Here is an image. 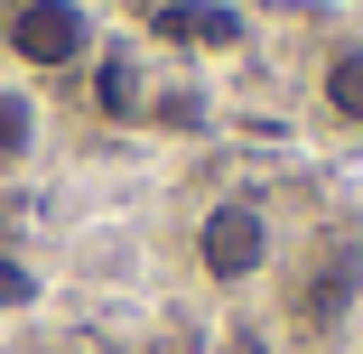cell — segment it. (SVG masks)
Here are the masks:
<instances>
[{
    "label": "cell",
    "instance_id": "obj_1",
    "mask_svg": "<svg viewBox=\"0 0 363 354\" xmlns=\"http://www.w3.org/2000/svg\"><path fill=\"white\" fill-rule=\"evenodd\" d=\"M186 261L205 289H252V280L279 261V224H270V205L261 196H214L196 233H186Z\"/></svg>",
    "mask_w": 363,
    "mask_h": 354
},
{
    "label": "cell",
    "instance_id": "obj_4",
    "mask_svg": "<svg viewBox=\"0 0 363 354\" xmlns=\"http://www.w3.org/2000/svg\"><path fill=\"white\" fill-rule=\"evenodd\" d=\"M94 112L103 121H150V65H140L130 47H94Z\"/></svg>",
    "mask_w": 363,
    "mask_h": 354
},
{
    "label": "cell",
    "instance_id": "obj_7",
    "mask_svg": "<svg viewBox=\"0 0 363 354\" xmlns=\"http://www.w3.org/2000/svg\"><path fill=\"white\" fill-rule=\"evenodd\" d=\"M38 150H47V103L28 84H0V177L38 168Z\"/></svg>",
    "mask_w": 363,
    "mask_h": 354
},
{
    "label": "cell",
    "instance_id": "obj_9",
    "mask_svg": "<svg viewBox=\"0 0 363 354\" xmlns=\"http://www.w3.org/2000/svg\"><path fill=\"white\" fill-rule=\"evenodd\" d=\"M94 354H140V345H94Z\"/></svg>",
    "mask_w": 363,
    "mask_h": 354
},
{
    "label": "cell",
    "instance_id": "obj_3",
    "mask_svg": "<svg viewBox=\"0 0 363 354\" xmlns=\"http://www.w3.org/2000/svg\"><path fill=\"white\" fill-rule=\"evenodd\" d=\"M363 308V233H317L308 261L289 270V326L298 336H345Z\"/></svg>",
    "mask_w": 363,
    "mask_h": 354
},
{
    "label": "cell",
    "instance_id": "obj_8",
    "mask_svg": "<svg viewBox=\"0 0 363 354\" xmlns=\"http://www.w3.org/2000/svg\"><path fill=\"white\" fill-rule=\"evenodd\" d=\"M224 354H261V336H252V326H233V336H224Z\"/></svg>",
    "mask_w": 363,
    "mask_h": 354
},
{
    "label": "cell",
    "instance_id": "obj_6",
    "mask_svg": "<svg viewBox=\"0 0 363 354\" xmlns=\"http://www.w3.org/2000/svg\"><path fill=\"white\" fill-rule=\"evenodd\" d=\"M317 112L335 131H363V38H335L317 56Z\"/></svg>",
    "mask_w": 363,
    "mask_h": 354
},
{
    "label": "cell",
    "instance_id": "obj_2",
    "mask_svg": "<svg viewBox=\"0 0 363 354\" xmlns=\"http://www.w3.org/2000/svg\"><path fill=\"white\" fill-rule=\"evenodd\" d=\"M103 47L84 0H0V56L28 75H84Z\"/></svg>",
    "mask_w": 363,
    "mask_h": 354
},
{
    "label": "cell",
    "instance_id": "obj_5",
    "mask_svg": "<svg viewBox=\"0 0 363 354\" xmlns=\"http://www.w3.org/2000/svg\"><path fill=\"white\" fill-rule=\"evenodd\" d=\"M159 38H177V47H242V10H233V0H159Z\"/></svg>",
    "mask_w": 363,
    "mask_h": 354
}]
</instances>
